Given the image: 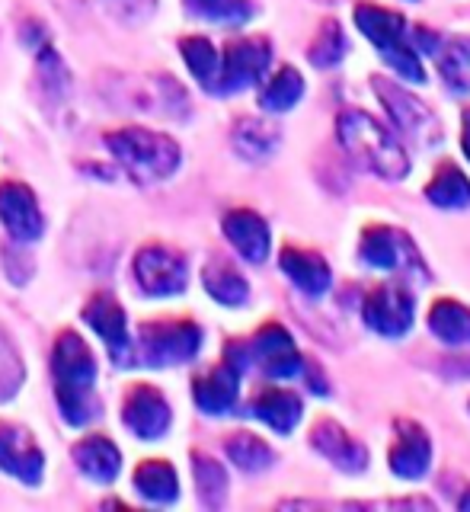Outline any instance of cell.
Instances as JSON below:
<instances>
[{"label":"cell","mask_w":470,"mask_h":512,"mask_svg":"<svg viewBox=\"0 0 470 512\" xmlns=\"http://www.w3.org/2000/svg\"><path fill=\"white\" fill-rule=\"evenodd\" d=\"M52 375L55 397L64 423L87 426L100 416V397H96V362L90 346L77 333L64 330L52 349Z\"/></svg>","instance_id":"6da1fadb"},{"label":"cell","mask_w":470,"mask_h":512,"mask_svg":"<svg viewBox=\"0 0 470 512\" xmlns=\"http://www.w3.org/2000/svg\"><path fill=\"white\" fill-rule=\"evenodd\" d=\"M336 135L343 151L359 164L362 170L381 176L387 183H400L410 173V157L403 151L400 138L384 128L375 116L362 109H346L336 119Z\"/></svg>","instance_id":"7a4b0ae2"},{"label":"cell","mask_w":470,"mask_h":512,"mask_svg":"<svg viewBox=\"0 0 470 512\" xmlns=\"http://www.w3.org/2000/svg\"><path fill=\"white\" fill-rule=\"evenodd\" d=\"M106 148L128 170V176L141 186L167 180V176L176 173V167H180V160H183L180 144H176L170 135H160V132L138 128V125L119 128V132L106 135Z\"/></svg>","instance_id":"3957f363"},{"label":"cell","mask_w":470,"mask_h":512,"mask_svg":"<svg viewBox=\"0 0 470 512\" xmlns=\"http://www.w3.org/2000/svg\"><path fill=\"white\" fill-rule=\"evenodd\" d=\"M355 26L362 29L368 42L378 45L381 58L391 64L400 80L410 84H426V68L419 61V52L410 42L407 20L394 10H384L378 4H359L355 7Z\"/></svg>","instance_id":"277c9868"},{"label":"cell","mask_w":470,"mask_h":512,"mask_svg":"<svg viewBox=\"0 0 470 512\" xmlns=\"http://www.w3.org/2000/svg\"><path fill=\"white\" fill-rule=\"evenodd\" d=\"M103 96L116 109L157 112L167 119H183L189 112V96L170 74H109Z\"/></svg>","instance_id":"5b68a950"},{"label":"cell","mask_w":470,"mask_h":512,"mask_svg":"<svg viewBox=\"0 0 470 512\" xmlns=\"http://www.w3.org/2000/svg\"><path fill=\"white\" fill-rule=\"evenodd\" d=\"M202 346V330L192 320H148L138 327V343L132 346V359L151 368L183 365L196 359Z\"/></svg>","instance_id":"8992f818"},{"label":"cell","mask_w":470,"mask_h":512,"mask_svg":"<svg viewBox=\"0 0 470 512\" xmlns=\"http://www.w3.org/2000/svg\"><path fill=\"white\" fill-rule=\"evenodd\" d=\"M371 90L378 93V100L387 109V116H391L394 128L410 144L429 151L442 141L439 116H435L419 96H413L410 90H403L400 84H394V80H387V77H371Z\"/></svg>","instance_id":"52a82bcc"},{"label":"cell","mask_w":470,"mask_h":512,"mask_svg":"<svg viewBox=\"0 0 470 512\" xmlns=\"http://www.w3.org/2000/svg\"><path fill=\"white\" fill-rule=\"evenodd\" d=\"M359 260L375 269H397V272H410V276H429L423 253L416 250L410 234L391 228V224H371V228L362 231Z\"/></svg>","instance_id":"ba28073f"},{"label":"cell","mask_w":470,"mask_h":512,"mask_svg":"<svg viewBox=\"0 0 470 512\" xmlns=\"http://www.w3.org/2000/svg\"><path fill=\"white\" fill-rule=\"evenodd\" d=\"M413 314H416V304L407 285L400 282H381L368 292L365 298V308L362 317L368 330H375L378 336H407L413 327Z\"/></svg>","instance_id":"9c48e42d"},{"label":"cell","mask_w":470,"mask_h":512,"mask_svg":"<svg viewBox=\"0 0 470 512\" xmlns=\"http://www.w3.org/2000/svg\"><path fill=\"white\" fill-rule=\"evenodd\" d=\"M186 276H189V269H186L183 253H176L173 247L148 244L135 256V282L141 285V292L151 298L180 295L186 288Z\"/></svg>","instance_id":"30bf717a"},{"label":"cell","mask_w":470,"mask_h":512,"mask_svg":"<svg viewBox=\"0 0 470 512\" xmlns=\"http://www.w3.org/2000/svg\"><path fill=\"white\" fill-rule=\"evenodd\" d=\"M272 61V45L259 36L237 39L224 48L221 71H218V90L215 93H240L253 87L259 77L266 74Z\"/></svg>","instance_id":"8fae6325"},{"label":"cell","mask_w":470,"mask_h":512,"mask_svg":"<svg viewBox=\"0 0 470 512\" xmlns=\"http://www.w3.org/2000/svg\"><path fill=\"white\" fill-rule=\"evenodd\" d=\"M247 356H250V362H259V368H263L269 378H295L304 368L301 352L282 324L259 327L253 343L247 346Z\"/></svg>","instance_id":"7c38bea8"},{"label":"cell","mask_w":470,"mask_h":512,"mask_svg":"<svg viewBox=\"0 0 470 512\" xmlns=\"http://www.w3.org/2000/svg\"><path fill=\"white\" fill-rule=\"evenodd\" d=\"M122 420L141 442H157L167 436L173 416H170L167 397L157 388H151V384H135L125 397Z\"/></svg>","instance_id":"4fadbf2b"},{"label":"cell","mask_w":470,"mask_h":512,"mask_svg":"<svg viewBox=\"0 0 470 512\" xmlns=\"http://www.w3.org/2000/svg\"><path fill=\"white\" fill-rule=\"evenodd\" d=\"M0 468L13 474L16 480H23L29 487L42 484L45 471V455L42 448L32 439V432L26 426L16 423H0Z\"/></svg>","instance_id":"5bb4252c"},{"label":"cell","mask_w":470,"mask_h":512,"mask_svg":"<svg viewBox=\"0 0 470 512\" xmlns=\"http://www.w3.org/2000/svg\"><path fill=\"white\" fill-rule=\"evenodd\" d=\"M84 320L106 343L109 356L116 365H135L132 359V336H128V320L122 304L112 295H93L84 308Z\"/></svg>","instance_id":"9a60e30c"},{"label":"cell","mask_w":470,"mask_h":512,"mask_svg":"<svg viewBox=\"0 0 470 512\" xmlns=\"http://www.w3.org/2000/svg\"><path fill=\"white\" fill-rule=\"evenodd\" d=\"M0 221L10 234L13 244H32L45 231V218L39 212V202L32 189L23 183H0Z\"/></svg>","instance_id":"2e32d148"},{"label":"cell","mask_w":470,"mask_h":512,"mask_svg":"<svg viewBox=\"0 0 470 512\" xmlns=\"http://www.w3.org/2000/svg\"><path fill=\"white\" fill-rule=\"evenodd\" d=\"M397 439L391 445V471L403 480H419L429 471L432 442L429 432L413 420H397Z\"/></svg>","instance_id":"e0dca14e"},{"label":"cell","mask_w":470,"mask_h":512,"mask_svg":"<svg viewBox=\"0 0 470 512\" xmlns=\"http://www.w3.org/2000/svg\"><path fill=\"white\" fill-rule=\"evenodd\" d=\"M311 445L327 461H333L339 471L362 474L365 464H368L365 445L355 439V436H349V432L339 426L336 420H317V426L311 432Z\"/></svg>","instance_id":"ac0fdd59"},{"label":"cell","mask_w":470,"mask_h":512,"mask_svg":"<svg viewBox=\"0 0 470 512\" xmlns=\"http://www.w3.org/2000/svg\"><path fill=\"white\" fill-rule=\"evenodd\" d=\"M237 394H240V368L234 362L215 365L212 372L196 378V384H192V397H196L199 410L212 413V416L234 410Z\"/></svg>","instance_id":"d6986e66"},{"label":"cell","mask_w":470,"mask_h":512,"mask_svg":"<svg viewBox=\"0 0 470 512\" xmlns=\"http://www.w3.org/2000/svg\"><path fill=\"white\" fill-rule=\"evenodd\" d=\"M224 237L247 263H263L269 256V224L250 208H234L224 215Z\"/></svg>","instance_id":"ffe728a7"},{"label":"cell","mask_w":470,"mask_h":512,"mask_svg":"<svg viewBox=\"0 0 470 512\" xmlns=\"http://www.w3.org/2000/svg\"><path fill=\"white\" fill-rule=\"evenodd\" d=\"M279 263H282V272L285 276L295 282L304 295H323L330 288V279H333V272L327 266V260H323L320 253L314 250H301V247H285L279 253Z\"/></svg>","instance_id":"44dd1931"},{"label":"cell","mask_w":470,"mask_h":512,"mask_svg":"<svg viewBox=\"0 0 470 512\" xmlns=\"http://www.w3.org/2000/svg\"><path fill=\"white\" fill-rule=\"evenodd\" d=\"M250 416H256V420H263L269 429L288 436V432L295 429L301 420V397L295 391H285V388H266L253 397Z\"/></svg>","instance_id":"7402d4cb"},{"label":"cell","mask_w":470,"mask_h":512,"mask_svg":"<svg viewBox=\"0 0 470 512\" xmlns=\"http://www.w3.org/2000/svg\"><path fill=\"white\" fill-rule=\"evenodd\" d=\"M74 461L77 468L84 471L96 484H112L119 477L122 468V455L119 448L112 445L106 436H87L74 445Z\"/></svg>","instance_id":"603a6c76"},{"label":"cell","mask_w":470,"mask_h":512,"mask_svg":"<svg viewBox=\"0 0 470 512\" xmlns=\"http://www.w3.org/2000/svg\"><path fill=\"white\" fill-rule=\"evenodd\" d=\"M231 141L234 148L243 160H269L275 151H279V128L266 119H256V116H247V119H237L234 122V132H231Z\"/></svg>","instance_id":"cb8c5ba5"},{"label":"cell","mask_w":470,"mask_h":512,"mask_svg":"<svg viewBox=\"0 0 470 512\" xmlns=\"http://www.w3.org/2000/svg\"><path fill=\"white\" fill-rule=\"evenodd\" d=\"M202 282H205V292L218 304H224V308H240V304H247V298H250L247 279H243L224 256H215V260L205 263Z\"/></svg>","instance_id":"d4e9b609"},{"label":"cell","mask_w":470,"mask_h":512,"mask_svg":"<svg viewBox=\"0 0 470 512\" xmlns=\"http://www.w3.org/2000/svg\"><path fill=\"white\" fill-rule=\"evenodd\" d=\"M429 330L448 346H467L470 343V308L461 301L439 298L429 311Z\"/></svg>","instance_id":"484cf974"},{"label":"cell","mask_w":470,"mask_h":512,"mask_svg":"<svg viewBox=\"0 0 470 512\" xmlns=\"http://www.w3.org/2000/svg\"><path fill=\"white\" fill-rule=\"evenodd\" d=\"M135 490L148 503L167 506L180 496V477H176L170 461H141L135 471Z\"/></svg>","instance_id":"4316f807"},{"label":"cell","mask_w":470,"mask_h":512,"mask_svg":"<svg viewBox=\"0 0 470 512\" xmlns=\"http://www.w3.org/2000/svg\"><path fill=\"white\" fill-rule=\"evenodd\" d=\"M435 61H439L442 77L448 80V90L467 93L470 90V39L451 36L435 45Z\"/></svg>","instance_id":"83f0119b"},{"label":"cell","mask_w":470,"mask_h":512,"mask_svg":"<svg viewBox=\"0 0 470 512\" xmlns=\"http://www.w3.org/2000/svg\"><path fill=\"white\" fill-rule=\"evenodd\" d=\"M426 199L439 208H467L470 205V180L455 164H442L426 186Z\"/></svg>","instance_id":"f1b7e54d"},{"label":"cell","mask_w":470,"mask_h":512,"mask_svg":"<svg viewBox=\"0 0 470 512\" xmlns=\"http://www.w3.org/2000/svg\"><path fill=\"white\" fill-rule=\"evenodd\" d=\"M183 61L189 64L192 77L199 80L205 90H218V71H221V55L215 52V45L202 39V36H189L180 42Z\"/></svg>","instance_id":"f546056e"},{"label":"cell","mask_w":470,"mask_h":512,"mask_svg":"<svg viewBox=\"0 0 470 512\" xmlns=\"http://www.w3.org/2000/svg\"><path fill=\"white\" fill-rule=\"evenodd\" d=\"M224 448H228V458L247 474L266 471V468H272V461H275L272 448L259 436H250V432H237V436H231L228 442H224Z\"/></svg>","instance_id":"4dcf8cb0"},{"label":"cell","mask_w":470,"mask_h":512,"mask_svg":"<svg viewBox=\"0 0 470 512\" xmlns=\"http://www.w3.org/2000/svg\"><path fill=\"white\" fill-rule=\"evenodd\" d=\"M301 96H304V77L295 68H282L272 74V80L263 87V93H259V106L269 112H285L295 106Z\"/></svg>","instance_id":"1f68e13d"},{"label":"cell","mask_w":470,"mask_h":512,"mask_svg":"<svg viewBox=\"0 0 470 512\" xmlns=\"http://www.w3.org/2000/svg\"><path fill=\"white\" fill-rule=\"evenodd\" d=\"M192 474H196V487L205 506H221L228 496V471L221 468L215 458H208L202 452H192Z\"/></svg>","instance_id":"d6a6232c"},{"label":"cell","mask_w":470,"mask_h":512,"mask_svg":"<svg viewBox=\"0 0 470 512\" xmlns=\"http://www.w3.org/2000/svg\"><path fill=\"white\" fill-rule=\"evenodd\" d=\"M346 52H349L346 32L339 29L336 20H327L317 29L311 48H307V58H311L314 68H336V64L346 58Z\"/></svg>","instance_id":"836d02e7"},{"label":"cell","mask_w":470,"mask_h":512,"mask_svg":"<svg viewBox=\"0 0 470 512\" xmlns=\"http://www.w3.org/2000/svg\"><path fill=\"white\" fill-rule=\"evenodd\" d=\"M186 4L202 20L224 23V26H243L253 16L250 0H186Z\"/></svg>","instance_id":"e575fe53"},{"label":"cell","mask_w":470,"mask_h":512,"mask_svg":"<svg viewBox=\"0 0 470 512\" xmlns=\"http://www.w3.org/2000/svg\"><path fill=\"white\" fill-rule=\"evenodd\" d=\"M23 362H20V352H16V346L7 340L4 327H0V404L10 397H16V391L23 388Z\"/></svg>","instance_id":"d590c367"},{"label":"cell","mask_w":470,"mask_h":512,"mask_svg":"<svg viewBox=\"0 0 470 512\" xmlns=\"http://www.w3.org/2000/svg\"><path fill=\"white\" fill-rule=\"evenodd\" d=\"M103 10L119 20L122 26H141L148 23L154 10H157V0H100Z\"/></svg>","instance_id":"8d00e7d4"},{"label":"cell","mask_w":470,"mask_h":512,"mask_svg":"<svg viewBox=\"0 0 470 512\" xmlns=\"http://www.w3.org/2000/svg\"><path fill=\"white\" fill-rule=\"evenodd\" d=\"M39 71L45 74V87L55 90V96L61 90H68V71H64V64L58 58V52H52V48H42L39 55Z\"/></svg>","instance_id":"74e56055"},{"label":"cell","mask_w":470,"mask_h":512,"mask_svg":"<svg viewBox=\"0 0 470 512\" xmlns=\"http://www.w3.org/2000/svg\"><path fill=\"white\" fill-rule=\"evenodd\" d=\"M461 148L470 160V109H464V132H461Z\"/></svg>","instance_id":"f35d334b"},{"label":"cell","mask_w":470,"mask_h":512,"mask_svg":"<svg viewBox=\"0 0 470 512\" xmlns=\"http://www.w3.org/2000/svg\"><path fill=\"white\" fill-rule=\"evenodd\" d=\"M458 506H461L464 512H470V490H467V493L461 496V503H458Z\"/></svg>","instance_id":"ab89813d"}]
</instances>
